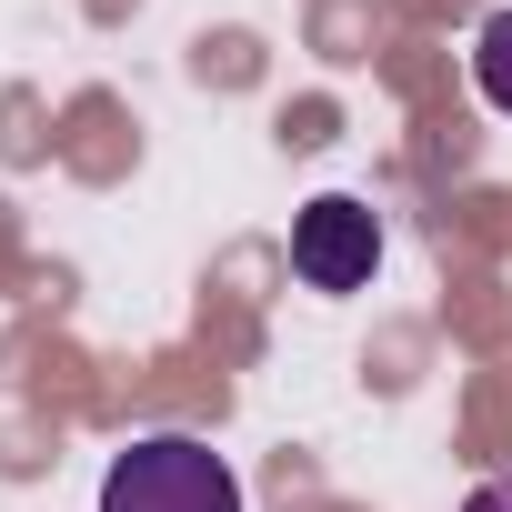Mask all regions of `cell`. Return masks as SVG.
Instances as JSON below:
<instances>
[{
    "instance_id": "4",
    "label": "cell",
    "mask_w": 512,
    "mask_h": 512,
    "mask_svg": "<svg viewBox=\"0 0 512 512\" xmlns=\"http://www.w3.org/2000/svg\"><path fill=\"white\" fill-rule=\"evenodd\" d=\"M462 512H512V472H492V482H482V492H472Z\"/></svg>"
},
{
    "instance_id": "2",
    "label": "cell",
    "mask_w": 512,
    "mask_h": 512,
    "mask_svg": "<svg viewBox=\"0 0 512 512\" xmlns=\"http://www.w3.org/2000/svg\"><path fill=\"white\" fill-rule=\"evenodd\" d=\"M292 272H302L312 292H362V282L382 272V221H372V201L322 191V201L292 221Z\"/></svg>"
},
{
    "instance_id": "3",
    "label": "cell",
    "mask_w": 512,
    "mask_h": 512,
    "mask_svg": "<svg viewBox=\"0 0 512 512\" xmlns=\"http://www.w3.org/2000/svg\"><path fill=\"white\" fill-rule=\"evenodd\" d=\"M472 91L512 121V11H492V21L472 31Z\"/></svg>"
},
{
    "instance_id": "1",
    "label": "cell",
    "mask_w": 512,
    "mask_h": 512,
    "mask_svg": "<svg viewBox=\"0 0 512 512\" xmlns=\"http://www.w3.org/2000/svg\"><path fill=\"white\" fill-rule=\"evenodd\" d=\"M101 512H241V472L201 432H141L101 472Z\"/></svg>"
}]
</instances>
